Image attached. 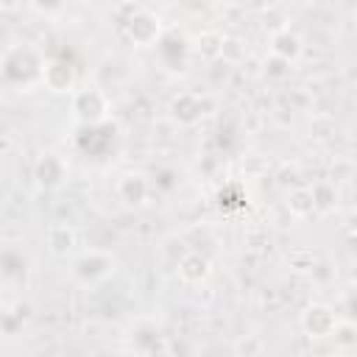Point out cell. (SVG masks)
<instances>
[{
	"mask_svg": "<svg viewBox=\"0 0 357 357\" xmlns=\"http://www.w3.org/2000/svg\"><path fill=\"white\" fill-rule=\"evenodd\" d=\"M128 28V36L134 45H153L159 36H162V25H159V17H153L151 11H134L126 22Z\"/></svg>",
	"mask_w": 357,
	"mask_h": 357,
	"instance_id": "8992f818",
	"label": "cell"
},
{
	"mask_svg": "<svg viewBox=\"0 0 357 357\" xmlns=\"http://www.w3.org/2000/svg\"><path fill=\"white\" fill-rule=\"evenodd\" d=\"M148 190H151V184H148V178L139 176V173H126V176L117 181V195H120V201H126V204H131V206L142 204V201L148 198Z\"/></svg>",
	"mask_w": 357,
	"mask_h": 357,
	"instance_id": "30bf717a",
	"label": "cell"
},
{
	"mask_svg": "<svg viewBox=\"0 0 357 357\" xmlns=\"http://www.w3.org/2000/svg\"><path fill=\"white\" fill-rule=\"evenodd\" d=\"M28 257L22 254V248H0V276L8 282H25L28 276Z\"/></svg>",
	"mask_w": 357,
	"mask_h": 357,
	"instance_id": "ba28073f",
	"label": "cell"
},
{
	"mask_svg": "<svg viewBox=\"0 0 357 357\" xmlns=\"http://www.w3.org/2000/svg\"><path fill=\"white\" fill-rule=\"evenodd\" d=\"M178 273H181L184 282H201L209 273V262L201 254H187L178 265Z\"/></svg>",
	"mask_w": 357,
	"mask_h": 357,
	"instance_id": "4fadbf2b",
	"label": "cell"
},
{
	"mask_svg": "<svg viewBox=\"0 0 357 357\" xmlns=\"http://www.w3.org/2000/svg\"><path fill=\"white\" fill-rule=\"evenodd\" d=\"M156 56H159V61H162V67H165V70L178 73V70H184V67H187L190 45H187V39H184L181 33L167 31V33H162V36L156 39Z\"/></svg>",
	"mask_w": 357,
	"mask_h": 357,
	"instance_id": "277c9868",
	"label": "cell"
},
{
	"mask_svg": "<svg viewBox=\"0 0 357 357\" xmlns=\"http://www.w3.org/2000/svg\"><path fill=\"white\" fill-rule=\"evenodd\" d=\"M304 329H307L310 335L324 337V335H329V332L335 329V315H332L326 307H310V310L304 312Z\"/></svg>",
	"mask_w": 357,
	"mask_h": 357,
	"instance_id": "7c38bea8",
	"label": "cell"
},
{
	"mask_svg": "<svg viewBox=\"0 0 357 357\" xmlns=\"http://www.w3.org/2000/svg\"><path fill=\"white\" fill-rule=\"evenodd\" d=\"M273 53H276V56H282V59H290V56H296V53H298V39H296V36H290V33H282V36H276Z\"/></svg>",
	"mask_w": 357,
	"mask_h": 357,
	"instance_id": "2e32d148",
	"label": "cell"
},
{
	"mask_svg": "<svg viewBox=\"0 0 357 357\" xmlns=\"http://www.w3.org/2000/svg\"><path fill=\"white\" fill-rule=\"evenodd\" d=\"M42 67H45V59H42L33 47H14V50L3 59L0 75H3L8 84H22V86H28L31 81L42 78Z\"/></svg>",
	"mask_w": 357,
	"mask_h": 357,
	"instance_id": "6da1fadb",
	"label": "cell"
},
{
	"mask_svg": "<svg viewBox=\"0 0 357 357\" xmlns=\"http://www.w3.org/2000/svg\"><path fill=\"white\" fill-rule=\"evenodd\" d=\"M112 273H114V259L109 254H100V251H89L75 262V276L84 284H98Z\"/></svg>",
	"mask_w": 357,
	"mask_h": 357,
	"instance_id": "5b68a950",
	"label": "cell"
},
{
	"mask_svg": "<svg viewBox=\"0 0 357 357\" xmlns=\"http://www.w3.org/2000/svg\"><path fill=\"white\" fill-rule=\"evenodd\" d=\"M33 6L39 11H45V14H56V11L64 8V0H33Z\"/></svg>",
	"mask_w": 357,
	"mask_h": 357,
	"instance_id": "d6986e66",
	"label": "cell"
},
{
	"mask_svg": "<svg viewBox=\"0 0 357 357\" xmlns=\"http://www.w3.org/2000/svg\"><path fill=\"white\" fill-rule=\"evenodd\" d=\"M170 114H173L178 123H184V126L198 123V120L204 117V100H201L198 95H178V98L170 103Z\"/></svg>",
	"mask_w": 357,
	"mask_h": 357,
	"instance_id": "8fae6325",
	"label": "cell"
},
{
	"mask_svg": "<svg viewBox=\"0 0 357 357\" xmlns=\"http://www.w3.org/2000/svg\"><path fill=\"white\" fill-rule=\"evenodd\" d=\"M47 243H50V248H53L56 254H67L70 245L75 243V234H73V229H67L64 223H56V226L47 231Z\"/></svg>",
	"mask_w": 357,
	"mask_h": 357,
	"instance_id": "5bb4252c",
	"label": "cell"
},
{
	"mask_svg": "<svg viewBox=\"0 0 357 357\" xmlns=\"http://www.w3.org/2000/svg\"><path fill=\"white\" fill-rule=\"evenodd\" d=\"M156 187L165 190V192H170L173 187H178L176 173H173V170H159V173H156Z\"/></svg>",
	"mask_w": 357,
	"mask_h": 357,
	"instance_id": "e0dca14e",
	"label": "cell"
},
{
	"mask_svg": "<svg viewBox=\"0 0 357 357\" xmlns=\"http://www.w3.org/2000/svg\"><path fill=\"white\" fill-rule=\"evenodd\" d=\"M198 45H206V47H204V53H206V56H218V53H223L220 39H218V36H212V33H204V36L198 39Z\"/></svg>",
	"mask_w": 357,
	"mask_h": 357,
	"instance_id": "ac0fdd59",
	"label": "cell"
},
{
	"mask_svg": "<svg viewBox=\"0 0 357 357\" xmlns=\"http://www.w3.org/2000/svg\"><path fill=\"white\" fill-rule=\"evenodd\" d=\"M73 112L81 123H100L106 120V112H109V98L103 89L98 86H86V89H78L73 95Z\"/></svg>",
	"mask_w": 357,
	"mask_h": 357,
	"instance_id": "3957f363",
	"label": "cell"
},
{
	"mask_svg": "<svg viewBox=\"0 0 357 357\" xmlns=\"http://www.w3.org/2000/svg\"><path fill=\"white\" fill-rule=\"evenodd\" d=\"M117 139V126L109 120L100 123H81L78 134H75V148L86 156H106L114 148Z\"/></svg>",
	"mask_w": 357,
	"mask_h": 357,
	"instance_id": "7a4b0ae2",
	"label": "cell"
},
{
	"mask_svg": "<svg viewBox=\"0 0 357 357\" xmlns=\"http://www.w3.org/2000/svg\"><path fill=\"white\" fill-rule=\"evenodd\" d=\"M312 206H315V195H312V192L298 190V192L290 195V209H293L296 215H307V212H312Z\"/></svg>",
	"mask_w": 357,
	"mask_h": 357,
	"instance_id": "9a60e30c",
	"label": "cell"
},
{
	"mask_svg": "<svg viewBox=\"0 0 357 357\" xmlns=\"http://www.w3.org/2000/svg\"><path fill=\"white\" fill-rule=\"evenodd\" d=\"M33 176H36V181H39L42 187H59V184L67 178V165H64L61 156H56V153H45V156L36 162Z\"/></svg>",
	"mask_w": 357,
	"mask_h": 357,
	"instance_id": "52a82bcc",
	"label": "cell"
},
{
	"mask_svg": "<svg viewBox=\"0 0 357 357\" xmlns=\"http://www.w3.org/2000/svg\"><path fill=\"white\" fill-rule=\"evenodd\" d=\"M42 81L50 92H70L73 89V81H75V73L67 61H45L42 67Z\"/></svg>",
	"mask_w": 357,
	"mask_h": 357,
	"instance_id": "9c48e42d",
	"label": "cell"
}]
</instances>
